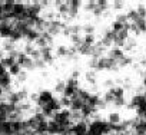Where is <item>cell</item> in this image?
Listing matches in <instances>:
<instances>
[{
  "mask_svg": "<svg viewBox=\"0 0 146 135\" xmlns=\"http://www.w3.org/2000/svg\"><path fill=\"white\" fill-rule=\"evenodd\" d=\"M15 9V2H5L3 3V13L5 15H12Z\"/></svg>",
  "mask_w": 146,
  "mask_h": 135,
  "instance_id": "9",
  "label": "cell"
},
{
  "mask_svg": "<svg viewBox=\"0 0 146 135\" xmlns=\"http://www.w3.org/2000/svg\"><path fill=\"white\" fill-rule=\"evenodd\" d=\"M3 91H5L3 88H0V96H2V94H3Z\"/></svg>",
  "mask_w": 146,
  "mask_h": 135,
  "instance_id": "21",
  "label": "cell"
},
{
  "mask_svg": "<svg viewBox=\"0 0 146 135\" xmlns=\"http://www.w3.org/2000/svg\"><path fill=\"white\" fill-rule=\"evenodd\" d=\"M59 53L60 55H64L66 53V47H59Z\"/></svg>",
  "mask_w": 146,
  "mask_h": 135,
  "instance_id": "20",
  "label": "cell"
},
{
  "mask_svg": "<svg viewBox=\"0 0 146 135\" xmlns=\"http://www.w3.org/2000/svg\"><path fill=\"white\" fill-rule=\"evenodd\" d=\"M26 13V6L23 3H15V9H13V17H19L22 15Z\"/></svg>",
  "mask_w": 146,
  "mask_h": 135,
  "instance_id": "5",
  "label": "cell"
},
{
  "mask_svg": "<svg viewBox=\"0 0 146 135\" xmlns=\"http://www.w3.org/2000/svg\"><path fill=\"white\" fill-rule=\"evenodd\" d=\"M10 84H12V76H10L9 72H6L5 75L0 76V88H3V89L5 88H9Z\"/></svg>",
  "mask_w": 146,
  "mask_h": 135,
  "instance_id": "6",
  "label": "cell"
},
{
  "mask_svg": "<svg viewBox=\"0 0 146 135\" xmlns=\"http://www.w3.org/2000/svg\"><path fill=\"white\" fill-rule=\"evenodd\" d=\"M17 63L20 65V68H33V59L30 56H27L26 53H17V57H16Z\"/></svg>",
  "mask_w": 146,
  "mask_h": 135,
  "instance_id": "2",
  "label": "cell"
},
{
  "mask_svg": "<svg viewBox=\"0 0 146 135\" xmlns=\"http://www.w3.org/2000/svg\"><path fill=\"white\" fill-rule=\"evenodd\" d=\"M86 104H88L89 106H92V108H96V106L99 105V98H98L96 95H90V96L88 98Z\"/></svg>",
  "mask_w": 146,
  "mask_h": 135,
  "instance_id": "12",
  "label": "cell"
},
{
  "mask_svg": "<svg viewBox=\"0 0 146 135\" xmlns=\"http://www.w3.org/2000/svg\"><path fill=\"white\" fill-rule=\"evenodd\" d=\"M93 111H95V108H92V106H89L88 104H85L83 108L80 109V114H82V116H89Z\"/></svg>",
  "mask_w": 146,
  "mask_h": 135,
  "instance_id": "13",
  "label": "cell"
},
{
  "mask_svg": "<svg viewBox=\"0 0 146 135\" xmlns=\"http://www.w3.org/2000/svg\"><path fill=\"white\" fill-rule=\"evenodd\" d=\"M145 22H146V17H145Z\"/></svg>",
  "mask_w": 146,
  "mask_h": 135,
  "instance_id": "22",
  "label": "cell"
},
{
  "mask_svg": "<svg viewBox=\"0 0 146 135\" xmlns=\"http://www.w3.org/2000/svg\"><path fill=\"white\" fill-rule=\"evenodd\" d=\"M9 74H10V76H19V75L22 74V68H20V65H19V63L13 65L10 69H9Z\"/></svg>",
  "mask_w": 146,
  "mask_h": 135,
  "instance_id": "11",
  "label": "cell"
},
{
  "mask_svg": "<svg viewBox=\"0 0 146 135\" xmlns=\"http://www.w3.org/2000/svg\"><path fill=\"white\" fill-rule=\"evenodd\" d=\"M36 129H37L39 132H47V121H42V122H39L37 126H36Z\"/></svg>",
  "mask_w": 146,
  "mask_h": 135,
  "instance_id": "16",
  "label": "cell"
},
{
  "mask_svg": "<svg viewBox=\"0 0 146 135\" xmlns=\"http://www.w3.org/2000/svg\"><path fill=\"white\" fill-rule=\"evenodd\" d=\"M112 95H113V99H117V98H123V88L120 86H115V88H110L109 91Z\"/></svg>",
  "mask_w": 146,
  "mask_h": 135,
  "instance_id": "8",
  "label": "cell"
},
{
  "mask_svg": "<svg viewBox=\"0 0 146 135\" xmlns=\"http://www.w3.org/2000/svg\"><path fill=\"white\" fill-rule=\"evenodd\" d=\"M6 74V68L2 65V63H0V76H2V75H5Z\"/></svg>",
  "mask_w": 146,
  "mask_h": 135,
  "instance_id": "19",
  "label": "cell"
},
{
  "mask_svg": "<svg viewBox=\"0 0 146 135\" xmlns=\"http://www.w3.org/2000/svg\"><path fill=\"white\" fill-rule=\"evenodd\" d=\"M93 42H95L93 35H86V36H85V39H83V43H85V45H88V46H92V45H93Z\"/></svg>",
  "mask_w": 146,
  "mask_h": 135,
  "instance_id": "17",
  "label": "cell"
},
{
  "mask_svg": "<svg viewBox=\"0 0 146 135\" xmlns=\"http://www.w3.org/2000/svg\"><path fill=\"white\" fill-rule=\"evenodd\" d=\"M120 122V115L119 114H116V112H113V114H110L109 115V124H119Z\"/></svg>",
  "mask_w": 146,
  "mask_h": 135,
  "instance_id": "14",
  "label": "cell"
},
{
  "mask_svg": "<svg viewBox=\"0 0 146 135\" xmlns=\"http://www.w3.org/2000/svg\"><path fill=\"white\" fill-rule=\"evenodd\" d=\"M0 63H2L5 68H9V69H10V68H12L13 65H16V63H17V60H16V57H15V56H12V55H10V56L5 57Z\"/></svg>",
  "mask_w": 146,
  "mask_h": 135,
  "instance_id": "7",
  "label": "cell"
},
{
  "mask_svg": "<svg viewBox=\"0 0 146 135\" xmlns=\"http://www.w3.org/2000/svg\"><path fill=\"white\" fill-rule=\"evenodd\" d=\"M110 129V125L108 122H103V121H95L92 122V125L89 126V132L88 135H100V134H105V132H109Z\"/></svg>",
  "mask_w": 146,
  "mask_h": 135,
  "instance_id": "1",
  "label": "cell"
},
{
  "mask_svg": "<svg viewBox=\"0 0 146 135\" xmlns=\"http://www.w3.org/2000/svg\"><path fill=\"white\" fill-rule=\"evenodd\" d=\"M13 27L7 26V25H2L0 26V35H3V36H10L12 37V33H13Z\"/></svg>",
  "mask_w": 146,
  "mask_h": 135,
  "instance_id": "10",
  "label": "cell"
},
{
  "mask_svg": "<svg viewBox=\"0 0 146 135\" xmlns=\"http://www.w3.org/2000/svg\"><path fill=\"white\" fill-rule=\"evenodd\" d=\"M136 132L137 134H145L146 132V121H140L136 125Z\"/></svg>",
  "mask_w": 146,
  "mask_h": 135,
  "instance_id": "15",
  "label": "cell"
},
{
  "mask_svg": "<svg viewBox=\"0 0 146 135\" xmlns=\"http://www.w3.org/2000/svg\"><path fill=\"white\" fill-rule=\"evenodd\" d=\"M54 98H53V95H52V92L50 91H43V92H40V95H39V99H37V104L43 108L46 104H49V102H52Z\"/></svg>",
  "mask_w": 146,
  "mask_h": 135,
  "instance_id": "4",
  "label": "cell"
},
{
  "mask_svg": "<svg viewBox=\"0 0 146 135\" xmlns=\"http://www.w3.org/2000/svg\"><path fill=\"white\" fill-rule=\"evenodd\" d=\"M72 132L75 134V135H88L89 132V128L85 122H78L72 126Z\"/></svg>",
  "mask_w": 146,
  "mask_h": 135,
  "instance_id": "3",
  "label": "cell"
},
{
  "mask_svg": "<svg viewBox=\"0 0 146 135\" xmlns=\"http://www.w3.org/2000/svg\"><path fill=\"white\" fill-rule=\"evenodd\" d=\"M145 78H146V76H145Z\"/></svg>",
  "mask_w": 146,
  "mask_h": 135,
  "instance_id": "23",
  "label": "cell"
},
{
  "mask_svg": "<svg viewBox=\"0 0 146 135\" xmlns=\"http://www.w3.org/2000/svg\"><path fill=\"white\" fill-rule=\"evenodd\" d=\"M64 88H66V84H64V82H62V84H57L56 91H57V92H64Z\"/></svg>",
  "mask_w": 146,
  "mask_h": 135,
  "instance_id": "18",
  "label": "cell"
}]
</instances>
